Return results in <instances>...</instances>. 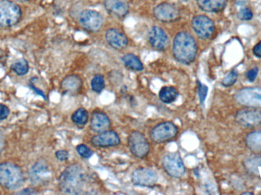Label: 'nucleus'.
Segmentation results:
<instances>
[{
  "label": "nucleus",
  "instance_id": "35",
  "mask_svg": "<svg viewBox=\"0 0 261 195\" xmlns=\"http://www.w3.org/2000/svg\"><path fill=\"white\" fill-rule=\"evenodd\" d=\"M9 115V109L5 104H0V121H4Z\"/></svg>",
  "mask_w": 261,
  "mask_h": 195
},
{
  "label": "nucleus",
  "instance_id": "36",
  "mask_svg": "<svg viewBox=\"0 0 261 195\" xmlns=\"http://www.w3.org/2000/svg\"><path fill=\"white\" fill-rule=\"evenodd\" d=\"M253 53H254V56L257 57V58H261V41L257 43V44L254 46V48H253Z\"/></svg>",
  "mask_w": 261,
  "mask_h": 195
},
{
  "label": "nucleus",
  "instance_id": "2",
  "mask_svg": "<svg viewBox=\"0 0 261 195\" xmlns=\"http://www.w3.org/2000/svg\"><path fill=\"white\" fill-rule=\"evenodd\" d=\"M172 53L177 62L184 65H190L196 60L198 45L193 35L187 32L176 34L173 39Z\"/></svg>",
  "mask_w": 261,
  "mask_h": 195
},
{
  "label": "nucleus",
  "instance_id": "32",
  "mask_svg": "<svg viewBox=\"0 0 261 195\" xmlns=\"http://www.w3.org/2000/svg\"><path fill=\"white\" fill-rule=\"evenodd\" d=\"M238 16L242 21H249V20L252 19L253 12L248 8H244L239 11Z\"/></svg>",
  "mask_w": 261,
  "mask_h": 195
},
{
  "label": "nucleus",
  "instance_id": "22",
  "mask_svg": "<svg viewBox=\"0 0 261 195\" xmlns=\"http://www.w3.org/2000/svg\"><path fill=\"white\" fill-rule=\"evenodd\" d=\"M122 61L124 66L132 71L140 72L144 69V64L140 58L134 53H129L124 55L122 58Z\"/></svg>",
  "mask_w": 261,
  "mask_h": 195
},
{
  "label": "nucleus",
  "instance_id": "33",
  "mask_svg": "<svg viewBox=\"0 0 261 195\" xmlns=\"http://www.w3.org/2000/svg\"><path fill=\"white\" fill-rule=\"evenodd\" d=\"M259 69L258 67H254L248 70L246 73L247 79L251 82H254L255 79H257V75H258Z\"/></svg>",
  "mask_w": 261,
  "mask_h": 195
},
{
  "label": "nucleus",
  "instance_id": "12",
  "mask_svg": "<svg viewBox=\"0 0 261 195\" xmlns=\"http://www.w3.org/2000/svg\"><path fill=\"white\" fill-rule=\"evenodd\" d=\"M153 14L154 18L161 22H174L180 18V12L177 6L166 2L158 4L153 9Z\"/></svg>",
  "mask_w": 261,
  "mask_h": 195
},
{
  "label": "nucleus",
  "instance_id": "41",
  "mask_svg": "<svg viewBox=\"0 0 261 195\" xmlns=\"http://www.w3.org/2000/svg\"><path fill=\"white\" fill-rule=\"evenodd\" d=\"M18 1H19V2H26V1H28V0H18Z\"/></svg>",
  "mask_w": 261,
  "mask_h": 195
},
{
  "label": "nucleus",
  "instance_id": "38",
  "mask_svg": "<svg viewBox=\"0 0 261 195\" xmlns=\"http://www.w3.org/2000/svg\"><path fill=\"white\" fill-rule=\"evenodd\" d=\"M5 144H6V141H5L4 135L0 132V153L4 149Z\"/></svg>",
  "mask_w": 261,
  "mask_h": 195
},
{
  "label": "nucleus",
  "instance_id": "16",
  "mask_svg": "<svg viewBox=\"0 0 261 195\" xmlns=\"http://www.w3.org/2000/svg\"><path fill=\"white\" fill-rule=\"evenodd\" d=\"M111 126V119L107 113L101 110H95L92 112L90 127L93 133H102L110 130Z\"/></svg>",
  "mask_w": 261,
  "mask_h": 195
},
{
  "label": "nucleus",
  "instance_id": "25",
  "mask_svg": "<svg viewBox=\"0 0 261 195\" xmlns=\"http://www.w3.org/2000/svg\"><path fill=\"white\" fill-rule=\"evenodd\" d=\"M244 166L251 174L261 176V156H250L244 162Z\"/></svg>",
  "mask_w": 261,
  "mask_h": 195
},
{
  "label": "nucleus",
  "instance_id": "17",
  "mask_svg": "<svg viewBox=\"0 0 261 195\" xmlns=\"http://www.w3.org/2000/svg\"><path fill=\"white\" fill-rule=\"evenodd\" d=\"M105 40L107 44L116 50H122L128 47V37L122 31L117 29H110L105 34Z\"/></svg>",
  "mask_w": 261,
  "mask_h": 195
},
{
  "label": "nucleus",
  "instance_id": "7",
  "mask_svg": "<svg viewBox=\"0 0 261 195\" xmlns=\"http://www.w3.org/2000/svg\"><path fill=\"white\" fill-rule=\"evenodd\" d=\"M79 23L84 30L91 33L99 32L104 25L102 14L93 9H85L79 15Z\"/></svg>",
  "mask_w": 261,
  "mask_h": 195
},
{
  "label": "nucleus",
  "instance_id": "40",
  "mask_svg": "<svg viewBox=\"0 0 261 195\" xmlns=\"http://www.w3.org/2000/svg\"><path fill=\"white\" fill-rule=\"evenodd\" d=\"M242 194H254V193L252 192H243Z\"/></svg>",
  "mask_w": 261,
  "mask_h": 195
},
{
  "label": "nucleus",
  "instance_id": "28",
  "mask_svg": "<svg viewBox=\"0 0 261 195\" xmlns=\"http://www.w3.org/2000/svg\"><path fill=\"white\" fill-rule=\"evenodd\" d=\"M11 69L18 76H24L29 72V66L25 60L19 59L11 66Z\"/></svg>",
  "mask_w": 261,
  "mask_h": 195
},
{
  "label": "nucleus",
  "instance_id": "4",
  "mask_svg": "<svg viewBox=\"0 0 261 195\" xmlns=\"http://www.w3.org/2000/svg\"><path fill=\"white\" fill-rule=\"evenodd\" d=\"M179 133V129L174 123L164 121L155 125L150 131V141L161 144L174 141Z\"/></svg>",
  "mask_w": 261,
  "mask_h": 195
},
{
  "label": "nucleus",
  "instance_id": "27",
  "mask_svg": "<svg viewBox=\"0 0 261 195\" xmlns=\"http://www.w3.org/2000/svg\"><path fill=\"white\" fill-rule=\"evenodd\" d=\"M91 89L93 92L97 94H100L106 87L105 77L103 75L98 73L93 76L91 80Z\"/></svg>",
  "mask_w": 261,
  "mask_h": 195
},
{
  "label": "nucleus",
  "instance_id": "14",
  "mask_svg": "<svg viewBox=\"0 0 261 195\" xmlns=\"http://www.w3.org/2000/svg\"><path fill=\"white\" fill-rule=\"evenodd\" d=\"M148 42L152 48L158 51H165L170 46V38L167 32L159 26H152L147 34Z\"/></svg>",
  "mask_w": 261,
  "mask_h": 195
},
{
  "label": "nucleus",
  "instance_id": "11",
  "mask_svg": "<svg viewBox=\"0 0 261 195\" xmlns=\"http://www.w3.org/2000/svg\"><path fill=\"white\" fill-rule=\"evenodd\" d=\"M132 184L143 188H153L158 183V173L148 168H138L130 176Z\"/></svg>",
  "mask_w": 261,
  "mask_h": 195
},
{
  "label": "nucleus",
  "instance_id": "5",
  "mask_svg": "<svg viewBox=\"0 0 261 195\" xmlns=\"http://www.w3.org/2000/svg\"><path fill=\"white\" fill-rule=\"evenodd\" d=\"M21 18V10L10 0L0 1V27H9L16 24Z\"/></svg>",
  "mask_w": 261,
  "mask_h": 195
},
{
  "label": "nucleus",
  "instance_id": "30",
  "mask_svg": "<svg viewBox=\"0 0 261 195\" xmlns=\"http://www.w3.org/2000/svg\"><path fill=\"white\" fill-rule=\"evenodd\" d=\"M239 78V73L236 70L230 72L222 81V85L225 87H231L236 84Z\"/></svg>",
  "mask_w": 261,
  "mask_h": 195
},
{
  "label": "nucleus",
  "instance_id": "10",
  "mask_svg": "<svg viewBox=\"0 0 261 195\" xmlns=\"http://www.w3.org/2000/svg\"><path fill=\"white\" fill-rule=\"evenodd\" d=\"M191 24L195 33L203 40L210 39L216 31L215 23L206 15H199L193 17Z\"/></svg>",
  "mask_w": 261,
  "mask_h": 195
},
{
  "label": "nucleus",
  "instance_id": "18",
  "mask_svg": "<svg viewBox=\"0 0 261 195\" xmlns=\"http://www.w3.org/2000/svg\"><path fill=\"white\" fill-rule=\"evenodd\" d=\"M29 178L33 185H41L46 183L50 179L48 166L44 162H36L29 171Z\"/></svg>",
  "mask_w": 261,
  "mask_h": 195
},
{
  "label": "nucleus",
  "instance_id": "1",
  "mask_svg": "<svg viewBox=\"0 0 261 195\" xmlns=\"http://www.w3.org/2000/svg\"><path fill=\"white\" fill-rule=\"evenodd\" d=\"M91 176L79 164L69 165L61 173L58 180L60 191L67 194H90L88 188Z\"/></svg>",
  "mask_w": 261,
  "mask_h": 195
},
{
  "label": "nucleus",
  "instance_id": "21",
  "mask_svg": "<svg viewBox=\"0 0 261 195\" xmlns=\"http://www.w3.org/2000/svg\"><path fill=\"white\" fill-rule=\"evenodd\" d=\"M196 3L204 12L217 13L225 9L227 0H196Z\"/></svg>",
  "mask_w": 261,
  "mask_h": 195
},
{
  "label": "nucleus",
  "instance_id": "37",
  "mask_svg": "<svg viewBox=\"0 0 261 195\" xmlns=\"http://www.w3.org/2000/svg\"><path fill=\"white\" fill-rule=\"evenodd\" d=\"M37 191H35V190L32 189V188H25V189L22 190V191L18 192V194H37Z\"/></svg>",
  "mask_w": 261,
  "mask_h": 195
},
{
  "label": "nucleus",
  "instance_id": "13",
  "mask_svg": "<svg viewBox=\"0 0 261 195\" xmlns=\"http://www.w3.org/2000/svg\"><path fill=\"white\" fill-rule=\"evenodd\" d=\"M90 144L96 148H112L120 145L121 138L117 132L110 129L92 136Z\"/></svg>",
  "mask_w": 261,
  "mask_h": 195
},
{
  "label": "nucleus",
  "instance_id": "6",
  "mask_svg": "<svg viewBox=\"0 0 261 195\" xmlns=\"http://www.w3.org/2000/svg\"><path fill=\"white\" fill-rule=\"evenodd\" d=\"M128 148L132 154L138 159H144L150 153V146L144 133L138 130L130 132L128 136Z\"/></svg>",
  "mask_w": 261,
  "mask_h": 195
},
{
  "label": "nucleus",
  "instance_id": "31",
  "mask_svg": "<svg viewBox=\"0 0 261 195\" xmlns=\"http://www.w3.org/2000/svg\"><path fill=\"white\" fill-rule=\"evenodd\" d=\"M198 96H199V102L201 105H204L207 95H208V88L205 84H202L200 81H197Z\"/></svg>",
  "mask_w": 261,
  "mask_h": 195
},
{
  "label": "nucleus",
  "instance_id": "23",
  "mask_svg": "<svg viewBox=\"0 0 261 195\" xmlns=\"http://www.w3.org/2000/svg\"><path fill=\"white\" fill-rule=\"evenodd\" d=\"M179 93L177 89L173 87H164L159 92V98L164 104H171L177 99Z\"/></svg>",
  "mask_w": 261,
  "mask_h": 195
},
{
  "label": "nucleus",
  "instance_id": "24",
  "mask_svg": "<svg viewBox=\"0 0 261 195\" xmlns=\"http://www.w3.org/2000/svg\"><path fill=\"white\" fill-rule=\"evenodd\" d=\"M247 147L255 152L261 153V130H255L247 135L245 138Z\"/></svg>",
  "mask_w": 261,
  "mask_h": 195
},
{
  "label": "nucleus",
  "instance_id": "29",
  "mask_svg": "<svg viewBox=\"0 0 261 195\" xmlns=\"http://www.w3.org/2000/svg\"><path fill=\"white\" fill-rule=\"evenodd\" d=\"M76 150L79 156L84 159H89L93 156V152L86 144H81L76 146Z\"/></svg>",
  "mask_w": 261,
  "mask_h": 195
},
{
  "label": "nucleus",
  "instance_id": "39",
  "mask_svg": "<svg viewBox=\"0 0 261 195\" xmlns=\"http://www.w3.org/2000/svg\"><path fill=\"white\" fill-rule=\"evenodd\" d=\"M236 3H237V4L244 5L247 3V1H248V0H236Z\"/></svg>",
  "mask_w": 261,
  "mask_h": 195
},
{
  "label": "nucleus",
  "instance_id": "15",
  "mask_svg": "<svg viewBox=\"0 0 261 195\" xmlns=\"http://www.w3.org/2000/svg\"><path fill=\"white\" fill-rule=\"evenodd\" d=\"M238 124L242 127L251 128L261 125V110L254 107L242 109L236 115Z\"/></svg>",
  "mask_w": 261,
  "mask_h": 195
},
{
  "label": "nucleus",
  "instance_id": "19",
  "mask_svg": "<svg viewBox=\"0 0 261 195\" xmlns=\"http://www.w3.org/2000/svg\"><path fill=\"white\" fill-rule=\"evenodd\" d=\"M103 3L106 9L117 18H125L129 13L128 0H103Z\"/></svg>",
  "mask_w": 261,
  "mask_h": 195
},
{
  "label": "nucleus",
  "instance_id": "8",
  "mask_svg": "<svg viewBox=\"0 0 261 195\" xmlns=\"http://www.w3.org/2000/svg\"><path fill=\"white\" fill-rule=\"evenodd\" d=\"M162 166L165 173L174 179H180L186 173L184 160L176 153L165 155L162 159Z\"/></svg>",
  "mask_w": 261,
  "mask_h": 195
},
{
  "label": "nucleus",
  "instance_id": "26",
  "mask_svg": "<svg viewBox=\"0 0 261 195\" xmlns=\"http://www.w3.org/2000/svg\"><path fill=\"white\" fill-rule=\"evenodd\" d=\"M71 120L73 124H76L78 127H84L90 120L88 110L84 107H79L72 115Z\"/></svg>",
  "mask_w": 261,
  "mask_h": 195
},
{
  "label": "nucleus",
  "instance_id": "34",
  "mask_svg": "<svg viewBox=\"0 0 261 195\" xmlns=\"http://www.w3.org/2000/svg\"><path fill=\"white\" fill-rule=\"evenodd\" d=\"M55 156L58 160L64 162V161L68 160L70 155H69L68 152L66 151V150H58L55 153Z\"/></svg>",
  "mask_w": 261,
  "mask_h": 195
},
{
  "label": "nucleus",
  "instance_id": "3",
  "mask_svg": "<svg viewBox=\"0 0 261 195\" xmlns=\"http://www.w3.org/2000/svg\"><path fill=\"white\" fill-rule=\"evenodd\" d=\"M24 175L19 166L12 162L0 163V185L9 190L20 188L24 182Z\"/></svg>",
  "mask_w": 261,
  "mask_h": 195
},
{
  "label": "nucleus",
  "instance_id": "42",
  "mask_svg": "<svg viewBox=\"0 0 261 195\" xmlns=\"http://www.w3.org/2000/svg\"><path fill=\"white\" fill-rule=\"evenodd\" d=\"M182 1L187 2V1H189V0H182Z\"/></svg>",
  "mask_w": 261,
  "mask_h": 195
},
{
  "label": "nucleus",
  "instance_id": "9",
  "mask_svg": "<svg viewBox=\"0 0 261 195\" xmlns=\"http://www.w3.org/2000/svg\"><path fill=\"white\" fill-rule=\"evenodd\" d=\"M239 104L248 107L261 108V87L241 89L234 95Z\"/></svg>",
  "mask_w": 261,
  "mask_h": 195
},
{
  "label": "nucleus",
  "instance_id": "20",
  "mask_svg": "<svg viewBox=\"0 0 261 195\" xmlns=\"http://www.w3.org/2000/svg\"><path fill=\"white\" fill-rule=\"evenodd\" d=\"M61 89L65 93L76 95L83 88V79L78 75H69L61 82Z\"/></svg>",
  "mask_w": 261,
  "mask_h": 195
}]
</instances>
